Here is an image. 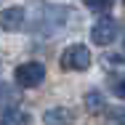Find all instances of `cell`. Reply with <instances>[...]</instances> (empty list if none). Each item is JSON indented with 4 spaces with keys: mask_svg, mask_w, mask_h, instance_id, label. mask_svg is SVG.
<instances>
[{
    "mask_svg": "<svg viewBox=\"0 0 125 125\" xmlns=\"http://www.w3.org/2000/svg\"><path fill=\"white\" fill-rule=\"evenodd\" d=\"M59 67L64 72H83V69H88L91 67V51L85 45H69V48H64L61 59H59Z\"/></svg>",
    "mask_w": 125,
    "mask_h": 125,
    "instance_id": "6da1fadb",
    "label": "cell"
},
{
    "mask_svg": "<svg viewBox=\"0 0 125 125\" xmlns=\"http://www.w3.org/2000/svg\"><path fill=\"white\" fill-rule=\"evenodd\" d=\"M13 77H16V83H19L21 88H35V85L43 83V77H45V67H43L40 61H24V64L16 67Z\"/></svg>",
    "mask_w": 125,
    "mask_h": 125,
    "instance_id": "7a4b0ae2",
    "label": "cell"
},
{
    "mask_svg": "<svg viewBox=\"0 0 125 125\" xmlns=\"http://www.w3.org/2000/svg\"><path fill=\"white\" fill-rule=\"evenodd\" d=\"M115 37H117V21L115 19H101L99 24L91 29V40L96 43V45H109V43H115Z\"/></svg>",
    "mask_w": 125,
    "mask_h": 125,
    "instance_id": "3957f363",
    "label": "cell"
},
{
    "mask_svg": "<svg viewBox=\"0 0 125 125\" xmlns=\"http://www.w3.org/2000/svg\"><path fill=\"white\" fill-rule=\"evenodd\" d=\"M21 24H24V11H21L19 5L0 11V29H5V32H16V29H21Z\"/></svg>",
    "mask_w": 125,
    "mask_h": 125,
    "instance_id": "277c9868",
    "label": "cell"
},
{
    "mask_svg": "<svg viewBox=\"0 0 125 125\" xmlns=\"http://www.w3.org/2000/svg\"><path fill=\"white\" fill-rule=\"evenodd\" d=\"M43 123L45 125H75V112L67 109V106H53L43 115Z\"/></svg>",
    "mask_w": 125,
    "mask_h": 125,
    "instance_id": "5b68a950",
    "label": "cell"
},
{
    "mask_svg": "<svg viewBox=\"0 0 125 125\" xmlns=\"http://www.w3.org/2000/svg\"><path fill=\"white\" fill-rule=\"evenodd\" d=\"M29 115L21 112V109H11V112H5L3 117H0V125H29Z\"/></svg>",
    "mask_w": 125,
    "mask_h": 125,
    "instance_id": "8992f818",
    "label": "cell"
},
{
    "mask_svg": "<svg viewBox=\"0 0 125 125\" xmlns=\"http://www.w3.org/2000/svg\"><path fill=\"white\" fill-rule=\"evenodd\" d=\"M85 104H88V112H101V104H104V99H101V93H88L85 96Z\"/></svg>",
    "mask_w": 125,
    "mask_h": 125,
    "instance_id": "52a82bcc",
    "label": "cell"
},
{
    "mask_svg": "<svg viewBox=\"0 0 125 125\" xmlns=\"http://www.w3.org/2000/svg\"><path fill=\"white\" fill-rule=\"evenodd\" d=\"M83 3L91 11H109V5H112V0H83Z\"/></svg>",
    "mask_w": 125,
    "mask_h": 125,
    "instance_id": "ba28073f",
    "label": "cell"
},
{
    "mask_svg": "<svg viewBox=\"0 0 125 125\" xmlns=\"http://www.w3.org/2000/svg\"><path fill=\"white\" fill-rule=\"evenodd\" d=\"M112 91H115V96H117V99L125 101V77H120V80H115V83H112Z\"/></svg>",
    "mask_w": 125,
    "mask_h": 125,
    "instance_id": "9c48e42d",
    "label": "cell"
}]
</instances>
